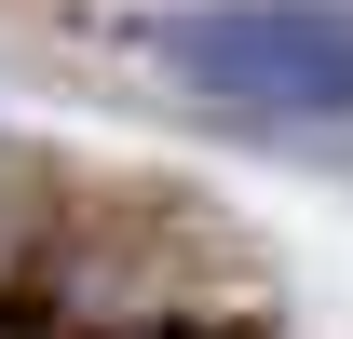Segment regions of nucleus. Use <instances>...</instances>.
Wrapping results in <instances>:
<instances>
[{
	"label": "nucleus",
	"mask_w": 353,
	"mask_h": 339,
	"mask_svg": "<svg viewBox=\"0 0 353 339\" xmlns=\"http://www.w3.org/2000/svg\"><path fill=\"white\" fill-rule=\"evenodd\" d=\"M136 54L245 123H353V0H163Z\"/></svg>",
	"instance_id": "obj_1"
}]
</instances>
